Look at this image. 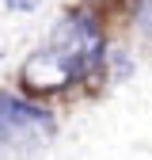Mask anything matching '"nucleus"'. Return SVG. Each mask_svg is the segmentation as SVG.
Instances as JSON below:
<instances>
[{
  "label": "nucleus",
  "instance_id": "obj_1",
  "mask_svg": "<svg viewBox=\"0 0 152 160\" xmlns=\"http://www.w3.org/2000/svg\"><path fill=\"white\" fill-rule=\"evenodd\" d=\"M99 61H103V31L95 27L91 15L72 12L27 57L23 84L31 92H61V88L76 84V80L91 76L99 69Z\"/></svg>",
  "mask_w": 152,
  "mask_h": 160
},
{
  "label": "nucleus",
  "instance_id": "obj_4",
  "mask_svg": "<svg viewBox=\"0 0 152 160\" xmlns=\"http://www.w3.org/2000/svg\"><path fill=\"white\" fill-rule=\"evenodd\" d=\"M8 8H15V12H27V8H34V0H4Z\"/></svg>",
  "mask_w": 152,
  "mask_h": 160
},
{
  "label": "nucleus",
  "instance_id": "obj_3",
  "mask_svg": "<svg viewBox=\"0 0 152 160\" xmlns=\"http://www.w3.org/2000/svg\"><path fill=\"white\" fill-rule=\"evenodd\" d=\"M133 19H137V27L152 38V0H137V8H133Z\"/></svg>",
  "mask_w": 152,
  "mask_h": 160
},
{
  "label": "nucleus",
  "instance_id": "obj_2",
  "mask_svg": "<svg viewBox=\"0 0 152 160\" xmlns=\"http://www.w3.org/2000/svg\"><path fill=\"white\" fill-rule=\"evenodd\" d=\"M53 130L50 111L27 103V99H15L8 92H0V145H19V141H34Z\"/></svg>",
  "mask_w": 152,
  "mask_h": 160
}]
</instances>
